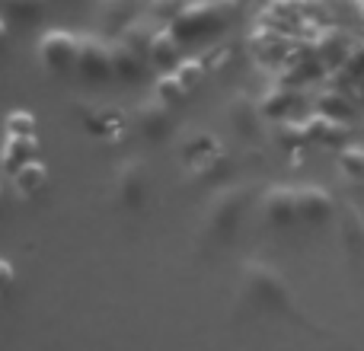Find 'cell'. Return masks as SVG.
I'll list each match as a JSON object with an SVG mask.
<instances>
[{
  "mask_svg": "<svg viewBox=\"0 0 364 351\" xmlns=\"http://www.w3.org/2000/svg\"><path fill=\"white\" fill-rule=\"evenodd\" d=\"M243 291H246V297H250L256 307L272 310V313H288V310L294 307L284 278L278 275L272 265H265V262H246V269H243Z\"/></svg>",
  "mask_w": 364,
  "mask_h": 351,
  "instance_id": "cell-1",
  "label": "cell"
},
{
  "mask_svg": "<svg viewBox=\"0 0 364 351\" xmlns=\"http://www.w3.org/2000/svg\"><path fill=\"white\" fill-rule=\"evenodd\" d=\"M250 205V192L243 185H233V188H224L211 198L208 205V214H205V230L211 239H227L233 237V230L240 227L243 220V211Z\"/></svg>",
  "mask_w": 364,
  "mask_h": 351,
  "instance_id": "cell-2",
  "label": "cell"
},
{
  "mask_svg": "<svg viewBox=\"0 0 364 351\" xmlns=\"http://www.w3.org/2000/svg\"><path fill=\"white\" fill-rule=\"evenodd\" d=\"M230 0H192L186 10L173 19V29L182 42H192V38H201L208 32H214L220 23H224V10Z\"/></svg>",
  "mask_w": 364,
  "mask_h": 351,
  "instance_id": "cell-3",
  "label": "cell"
},
{
  "mask_svg": "<svg viewBox=\"0 0 364 351\" xmlns=\"http://www.w3.org/2000/svg\"><path fill=\"white\" fill-rule=\"evenodd\" d=\"M80 42H83V36H74V32H68V29H48L38 38V61H42L51 74L77 70Z\"/></svg>",
  "mask_w": 364,
  "mask_h": 351,
  "instance_id": "cell-4",
  "label": "cell"
},
{
  "mask_svg": "<svg viewBox=\"0 0 364 351\" xmlns=\"http://www.w3.org/2000/svg\"><path fill=\"white\" fill-rule=\"evenodd\" d=\"M77 74L90 83H102L115 77L112 64V42H102L96 36H83L80 42V58H77Z\"/></svg>",
  "mask_w": 364,
  "mask_h": 351,
  "instance_id": "cell-5",
  "label": "cell"
},
{
  "mask_svg": "<svg viewBox=\"0 0 364 351\" xmlns=\"http://www.w3.org/2000/svg\"><path fill=\"white\" fill-rule=\"evenodd\" d=\"M336 214L333 195L320 185H297V217L310 227L329 224V217Z\"/></svg>",
  "mask_w": 364,
  "mask_h": 351,
  "instance_id": "cell-6",
  "label": "cell"
},
{
  "mask_svg": "<svg viewBox=\"0 0 364 351\" xmlns=\"http://www.w3.org/2000/svg\"><path fill=\"white\" fill-rule=\"evenodd\" d=\"M262 211L265 220L275 227H291L297 224V185H275L265 192L262 198Z\"/></svg>",
  "mask_w": 364,
  "mask_h": 351,
  "instance_id": "cell-7",
  "label": "cell"
},
{
  "mask_svg": "<svg viewBox=\"0 0 364 351\" xmlns=\"http://www.w3.org/2000/svg\"><path fill=\"white\" fill-rule=\"evenodd\" d=\"M147 195V173L141 163H125L119 166V176H115V198L125 207H138Z\"/></svg>",
  "mask_w": 364,
  "mask_h": 351,
  "instance_id": "cell-8",
  "label": "cell"
},
{
  "mask_svg": "<svg viewBox=\"0 0 364 351\" xmlns=\"http://www.w3.org/2000/svg\"><path fill=\"white\" fill-rule=\"evenodd\" d=\"M179 55H182V38L176 36V29H173V26L160 23L157 29H154L151 51H147V58H151L157 68L173 70L179 64Z\"/></svg>",
  "mask_w": 364,
  "mask_h": 351,
  "instance_id": "cell-9",
  "label": "cell"
},
{
  "mask_svg": "<svg viewBox=\"0 0 364 351\" xmlns=\"http://www.w3.org/2000/svg\"><path fill=\"white\" fill-rule=\"evenodd\" d=\"M134 122H138L141 134H144L147 141H164L166 134H170V128H173V122H170V106H166L164 99L144 102V106L138 109V115H134Z\"/></svg>",
  "mask_w": 364,
  "mask_h": 351,
  "instance_id": "cell-10",
  "label": "cell"
},
{
  "mask_svg": "<svg viewBox=\"0 0 364 351\" xmlns=\"http://www.w3.org/2000/svg\"><path fill=\"white\" fill-rule=\"evenodd\" d=\"M144 61H147L144 51L128 45L125 38H115L112 42V64H115V77L119 80H138L141 70H144Z\"/></svg>",
  "mask_w": 364,
  "mask_h": 351,
  "instance_id": "cell-11",
  "label": "cell"
},
{
  "mask_svg": "<svg viewBox=\"0 0 364 351\" xmlns=\"http://www.w3.org/2000/svg\"><path fill=\"white\" fill-rule=\"evenodd\" d=\"M45 10H48V0H4V19L6 26H29L42 23Z\"/></svg>",
  "mask_w": 364,
  "mask_h": 351,
  "instance_id": "cell-12",
  "label": "cell"
},
{
  "mask_svg": "<svg viewBox=\"0 0 364 351\" xmlns=\"http://www.w3.org/2000/svg\"><path fill=\"white\" fill-rule=\"evenodd\" d=\"M100 19L106 23V29L122 36L138 19V0H100Z\"/></svg>",
  "mask_w": 364,
  "mask_h": 351,
  "instance_id": "cell-13",
  "label": "cell"
},
{
  "mask_svg": "<svg viewBox=\"0 0 364 351\" xmlns=\"http://www.w3.org/2000/svg\"><path fill=\"white\" fill-rule=\"evenodd\" d=\"M218 144H214V138H208V134H195L192 141H188L186 147H182V163L188 166V170H198L205 173L208 166H211V160H218Z\"/></svg>",
  "mask_w": 364,
  "mask_h": 351,
  "instance_id": "cell-14",
  "label": "cell"
},
{
  "mask_svg": "<svg viewBox=\"0 0 364 351\" xmlns=\"http://www.w3.org/2000/svg\"><path fill=\"white\" fill-rule=\"evenodd\" d=\"M262 119H265L262 106H256L252 99H237L230 106L233 128H237V134H240V138H246V141H252L259 134V122H262Z\"/></svg>",
  "mask_w": 364,
  "mask_h": 351,
  "instance_id": "cell-15",
  "label": "cell"
},
{
  "mask_svg": "<svg viewBox=\"0 0 364 351\" xmlns=\"http://www.w3.org/2000/svg\"><path fill=\"white\" fill-rule=\"evenodd\" d=\"M13 173V188H16V195L19 198H32L36 192H42V185H45V166L42 163H36V160H23V163L16 166V170H10Z\"/></svg>",
  "mask_w": 364,
  "mask_h": 351,
  "instance_id": "cell-16",
  "label": "cell"
},
{
  "mask_svg": "<svg viewBox=\"0 0 364 351\" xmlns=\"http://www.w3.org/2000/svg\"><path fill=\"white\" fill-rule=\"evenodd\" d=\"M186 93H188V83L182 80L176 70H166V74L157 80V99H164L166 106H176V102H182V99H186Z\"/></svg>",
  "mask_w": 364,
  "mask_h": 351,
  "instance_id": "cell-17",
  "label": "cell"
},
{
  "mask_svg": "<svg viewBox=\"0 0 364 351\" xmlns=\"http://www.w3.org/2000/svg\"><path fill=\"white\" fill-rule=\"evenodd\" d=\"M339 166L342 173H348L352 179H361L364 182V147H342L339 153Z\"/></svg>",
  "mask_w": 364,
  "mask_h": 351,
  "instance_id": "cell-18",
  "label": "cell"
},
{
  "mask_svg": "<svg viewBox=\"0 0 364 351\" xmlns=\"http://www.w3.org/2000/svg\"><path fill=\"white\" fill-rule=\"evenodd\" d=\"M188 4H192V0H151V16L157 19V23L170 26Z\"/></svg>",
  "mask_w": 364,
  "mask_h": 351,
  "instance_id": "cell-19",
  "label": "cell"
},
{
  "mask_svg": "<svg viewBox=\"0 0 364 351\" xmlns=\"http://www.w3.org/2000/svg\"><path fill=\"white\" fill-rule=\"evenodd\" d=\"M342 237H346L348 252H361V249H364L361 227H358V220H355V214H352V211H348V214H346V220H342Z\"/></svg>",
  "mask_w": 364,
  "mask_h": 351,
  "instance_id": "cell-20",
  "label": "cell"
}]
</instances>
